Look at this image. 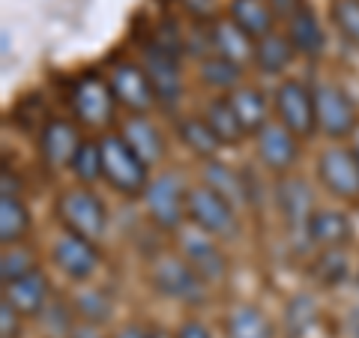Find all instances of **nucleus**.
<instances>
[{
	"mask_svg": "<svg viewBox=\"0 0 359 338\" xmlns=\"http://www.w3.org/2000/svg\"><path fill=\"white\" fill-rule=\"evenodd\" d=\"M204 120L210 123V129L216 132V138L222 141V147H237V144H243L245 138H249V132H245V126L240 123L237 111L231 108L228 96L212 99V102L204 108Z\"/></svg>",
	"mask_w": 359,
	"mask_h": 338,
	"instance_id": "26",
	"label": "nucleus"
},
{
	"mask_svg": "<svg viewBox=\"0 0 359 338\" xmlns=\"http://www.w3.org/2000/svg\"><path fill=\"white\" fill-rule=\"evenodd\" d=\"M144 210L156 228L177 234L189 222V189L183 177L174 171L156 174L144 191Z\"/></svg>",
	"mask_w": 359,
	"mask_h": 338,
	"instance_id": "3",
	"label": "nucleus"
},
{
	"mask_svg": "<svg viewBox=\"0 0 359 338\" xmlns=\"http://www.w3.org/2000/svg\"><path fill=\"white\" fill-rule=\"evenodd\" d=\"M69 105L78 123H84L87 129H105L114 120L117 111V96L111 90L108 78L96 72H84L75 78V84L69 90Z\"/></svg>",
	"mask_w": 359,
	"mask_h": 338,
	"instance_id": "5",
	"label": "nucleus"
},
{
	"mask_svg": "<svg viewBox=\"0 0 359 338\" xmlns=\"http://www.w3.org/2000/svg\"><path fill=\"white\" fill-rule=\"evenodd\" d=\"M150 285L162 297L183 302V306H201L207 299V281L201 278L183 255H159L150 269Z\"/></svg>",
	"mask_w": 359,
	"mask_h": 338,
	"instance_id": "4",
	"label": "nucleus"
},
{
	"mask_svg": "<svg viewBox=\"0 0 359 338\" xmlns=\"http://www.w3.org/2000/svg\"><path fill=\"white\" fill-rule=\"evenodd\" d=\"M297 51L290 45L287 33H269V36L255 42V66L266 75H282L290 63H294Z\"/></svg>",
	"mask_w": 359,
	"mask_h": 338,
	"instance_id": "27",
	"label": "nucleus"
},
{
	"mask_svg": "<svg viewBox=\"0 0 359 338\" xmlns=\"http://www.w3.org/2000/svg\"><path fill=\"white\" fill-rule=\"evenodd\" d=\"M81 132L72 120H45L39 129V156L48 168H69L78 147H81Z\"/></svg>",
	"mask_w": 359,
	"mask_h": 338,
	"instance_id": "15",
	"label": "nucleus"
},
{
	"mask_svg": "<svg viewBox=\"0 0 359 338\" xmlns=\"http://www.w3.org/2000/svg\"><path fill=\"white\" fill-rule=\"evenodd\" d=\"M51 261H54V266H57L66 278L90 281V278H93V273L99 269L102 255H99L96 243H90V240H84V236H75L69 231H63L57 240L51 243Z\"/></svg>",
	"mask_w": 359,
	"mask_h": 338,
	"instance_id": "12",
	"label": "nucleus"
},
{
	"mask_svg": "<svg viewBox=\"0 0 359 338\" xmlns=\"http://www.w3.org/2000/svg\"><path fill=\"white\" fill-rule=\"evenodd\" d=\"M353 150H356V159H359V135H356V141H353Z\"/></svg>",
	"mask_w": 359,
	"mask_h": 338,
	"instance_id": "46",
	"label": "nucleus"
},
{
	"mask_svg": "<svg viewBox=\"0 0 359 338\" xmlns=\"http://www.w3.org/2000/svg\"><path fill=\"white\" fill-rule=\"evenodd\" d=\"M144 72H147L150 84L156 90V99H159L162 108H174L183 96V72H180V58L171 51H165L162 45H147L144 48Z\"/></svg>",
	"mask_w": 359,
	"mask_h": 338,
	"instance_id": "14",
	"label": "nucleus"
},
{
	"mask_svg": "<svg viewBox=\"0 0 359 338\" xmlns=\"http://www.w3.org/2000/svg\"><path fill=\"white\" fill-rule=\"evenodd\" d=\"M318 180L332 198L359 204V159L353 147H327L318 156Z\"/></svg>",
	"mask_w": 359,
	"mask_h": 338,
	"instance_id": "9",
	"label": "nucleus"
},
{
	"mask_svg": "<svg viewBox=\"0 0 359 338\" xmlns=\"http://www.w3.org/2000/svg\"><path fill=\"white\" fill-rule=\"evenodd\" d=\"M285 323H287V335L290 338L306 335V330L314 323V299L306 297V294L290 299V306L285 311Z\"/></svg>",
	"mask_w": 359,
	"mask_h": 338,
	"instance_id": "36",
	"label": "nucleus"
},
{
	"mask_svg": "<svg viewBox=\"0 0 359 338\" xmlns=\"http://www.w3.org/2000/svg\"><path fill=\"white\" fill-rule=\"evenodd\" d=\"M255 150L266 171L285 177L299 159V138L290 129H285L282 123L269 120L264 129L255 132Z\"/></svg>",
	"mask_w": 359,
	"mask_h": 338,
	"instance_id": "13",
	"label": "nucleus"
},
{
	"mask_svg": "<svg viewBox=\"0 0 359 338\" xmlns=\"http://www.w3.org/2000/svg\"><path fill=\"white\" fill-rule=\"evenodd\" d=\"M69 338H102L99 335V326H90V323H78L75 326V332Z\"/></svg>",
	"mask_w": 359,
	"mask_h": 338,
	"instance_id": "43",
	"label": "nucleus"
},
{
	"mask_svg": "<svg viewBox=\"0 0 359 338\" xmlns=\"http://www.w3.org/2000/svg\"><path fill=\"white\" fill-rule=\"evenodd\" d=\"M183 4V9L189 15H192L195 21H204V18H212V13H216V0H180Z\"/></svg>",
	"mask_w": 359,
	"mask_h": 338,
	"instance_id": "39",
	"label": "nucleus"
},
{
	"mask_svg": "<svg viewBox=\"0 0 359 338\" xmlns=\"http://www.w3.org/2000/svg\"><path fill=\"white\" fill-rule=\"evenodd\" d=\"M276 204L282 210V216L290 228H302V231H306L311 212L318 210L314 207L311 186L302 177H282L278 180L276 183Z\"/></svg>",
	"mask_w": 359,
	"mask_h": 338,
	"instance_id": "17",
	"label": "nucleus"
},
{
	"mask_svg": "<svg viewBox=\"0 0 359 338\" xmlns=\"http://www.w3.org/2000/svg\"><path fill=\"white\" fill-rule=\"evenodd\" d=\"M210 39H212V54L228 58L231 63L245 66V63L255 60V39L245 36L231 18L216 21V25L210 27Z\"/></svg>",
	"mask_w": 359,
	"mask_h": 338,
	"instance_id": "21",
	"label": "nucleus"
},
{
	"mask_svg": "<svg viewBox=\"0 0 359 338\" xmlns=\"http://www.w3.org/2000/svg\"><path fill=\"white\" fill-rule=\"evenodd\" d=\"M276 18H290L302 6V0H266Z\"/></svg>",
	"mask_w": 359,
	"mask_h": 338,
	"instance_id": "41",
	"label": "nucleus"
},
{
	"mask_svg": "<svg viewBox=\"0 0 359 338\" xmlns=\"http://www.w3.org/2000/svg\"><path fill=\"white\" fill-rule=\"evenodd\" d=\"M228 15L233 25H237L245 36H252L255 42L276 30V15L266 0H231Z\"/></svg>",
	"mask_w": 359,
	"mask_h": 338,
	"instance_id": "23",
	"label": "nucleus"
},
{
	"mask_svg": "<svg viewBox=\"0 0 359 338\" xmlns=\"http://www.w3.org/2000/svg\"><path fill=\"white\" fill-rule=\"evenodd\" d=\"M330 15L341 36L359 48V0H332Z\"/></svg>",
	"mask_w": 359,
	"mask_h": 338,
	"instance_id": "35",
	"label": "nucleus"
},
{
	"mask_svg": "<svg viewBox=\"0 0 359 338\" xmlns=\"http://www.w3.org/2000/svg\"><path fill=\"white\" fill-rule=\"evenodd\" d=\"M351 330H353V335L359 338V309L353 311V320H351Z\"/></svg>",
	"mask_w": 359,
	"mask_h": 338,
	"instance_id": "44",
	"label": "nucleus"
},
{
	"mask_svg": "<svg viewBox=\"0 0 359 338\" xmlns=\"http://www.w3.org/2000/svg\"><path fill=\"white\" fill-rule=\"evenodd\" d=\"M108 84L117 96V105H123L132 117H147L150 111L159 105L156 99V90L150 84L144 66L132 63V60H117L108 69Z\"/></svg>",
	"mask_w": 359,
	"mask_h": 338,
	"instance_id": "10",
	"label": "nucleus"
},
{
	"mask_svg": "<svg viewBox=\"0 0 359 338\" xmlns=\"http://www.w3.org/2000/svg\"><path fill=\"white\" fill-rule=\"evenodd\" d=\"M60 224L75 236H84L90 243H99L108 231V207L105 201L96 195L93 189L78 186V189H63L54 204Z\"/></svg>",
	"mask_w": 359,
	"mask_h": 338,
	"instance_id": "2",
	"label": "nucleus"
},
{
	"mask_svg": "<svg viewBox=\"0 0 359 338\" xmlns=\"http://www.w3.org/2000/svg\"><path fill=\"white\" fill-rule=\"evenodd\" d=\"M33 228L30 210L18 195H0V243L6 245H18Z\"/></svg>",
	"mask_w": 359,
	"mask_h": 338,
	"instance_id": "28",
	"label": "nucleus"
},
{
	"mask_svg": "<svg viewBox=\"0 0 359 338\" xmlns=\"http://www.w3.org/2000/svg\"><path fill=\"white\" fill-rule=\"evenodd\" d=\"M18 332H21V314L4 297V302H0V338H18Z\"/></svg>",
	"mask_w": 359,
	"mask_h": 338,
	"instance_id": "38",
	"label": "nucleus"
},
{
	"mask_svg": "<svg viewBox=\"0 0 359 338\" xmlns=\"http://www.w3.org/2000/svg\"><path fill=\"white\" fill-rule=\"evenodd\" d=\"M306 236L309 243H314L318 249H344L347 240L353 236V222L347 212L341 210H330V207H318L311 212V219L306 224Z\"/></svg>",
	"mask_w": 359,
	"mask_h": 338,
	"instance_id": "16",
	"label": "nucleus"
},
{
	"mask_svg": "<svg viewBox=\"0 0 359 338\" xmlns=\"http://www.w3.org/2000/svg\"><path fill=\"white\" fill-rule=\"evenodd\" d=\"M228 338H273L266 314L255 306H237L228 314Z\"/></svg>",
	"mask_w": 359,
	"mask_h": 338,
	"instance_id": "31",
	"label": "nucleus"
},
{
	"mask_svg": "<svg viewBox=\"0 0 359 338\" xmlns=\"http://www.w3.org/2000/svg\"><path fill=\"white\" fill-rule=\"evenodd\" d=\"M120 135L147 165H159L165 159V153H168L165 135L156 129V123H150L147 117H132L129 114V120L120 126Z\"/></svg>",
	"mask_w": 359,
	"mask_h": 338,
	"instance_id": "20",
	"label": "nucleus"
},
{
	"mask_svg": "<svg viewBox=\"0 0 359 338\" xmlns=\"http://www.w3.org/2000/svg\"><path fill=\"white\" fill-rule=\"evenodd\" d=\"M314 114H318V132H323L332 141H341L356 132V105L351 93L335 81H314Z\"/></svg>",
	"mask_w": 359,
	"mask_h": 338,
	"instance_id": "7",
	"label": "nucleus"
},
{
	"mask_svg": "<svg viewBox=\"0 0 359 338\" xmlns=\"http://www.w3.org/2000/svg\"><path fill=\"white\" fill-rule=\"evenodd\" d=\"M201 72V84H207L212 90H237L243 84V66L231 63L228 58H219V54H207L198 66Z\"/></svg>",
	"mask_w": 359,
	"mask_h": 338,
	"instance_id": "30",
	"label": "nucleus"
},
{
	"mask_svg": "<svg viewBox=\"0 0 359 338\" xmlns=\"http://www.w3.org/2000/svg\"><path fill=\"white\" fill-rule=\"evenodd\" d=\"M102 147V180L123 198H144L150 186V165L135 153L120 132H111L99 138Z\"/></svg>",
	"mask_w": 359,
	"mask_h": 338,
	"instance_id": "1",
	"label": "nucleus"
},
{
	"mask_svg": "<svg viewBox=\"0 0 359 338\" xmlns=\"http://www.w3.org/2000/svg\"><path fill=\"white\" fill-rule=\"evenodd\" d=\"M36 266V255L25 245H6L4 257H0V276H4V285H13V281L30 276Z\"/></svg>",
	"mask_w": 359,
	"mask_h": 338,
	"instance_id": "34",
	"label": "nucleus"
},
{
	"mask_svg": "<svg viewBox=\"0 0 359 338\" xmlns=\"http://www.w3.org/2000/svg\"><path fill=\"white\" fill-rule=\"evenodd\" d=\"M72 311L81 318V323L102 326L111 320V314H114V302H111V297L102 288H81L72 299Z\"/></svg>",
	"mask_w": 359,
	"mask_h": 338,
	"instance_id": "29",
	"label": "nucleus"
},
{
	"mask_svg": "<svg viewBox=\"0 0 359 338\" xmlns=\"http://www.w3.org/2000/svg\"><path fill=\"white\" fill-rule=\"evenodd\" d=\"M4 297L18 309L21 318H39L45 311V306L51 302V285H48V278H45L42 269H33L30 276L6 285Z\"/></svg>",
	"mask_w": 359,
	"mask_h": 338,
	"instance_id": "18",
	"label": "nucleus"
},
{
	"mask_svg": "<svg viewBox=\"0 0 359 338\" xmlns=\"http://www.w3.org/2000/svg\"><path fill=\"white\" fill-rule=\"evenodd\" d=\"M287 39L290 45H294V51L302 54V58H318V54H323V45H327V33H323V25L318 13L302 4L294 15L287 18Z\"/></svg>",
	"mask_w": 359,
	"mask_h": 338,
	"instance_id": "19",
	"label": "nucleus"
},
{
	"mask_svg": "<svg viewBox=\"0 0 359 338\" xmlns=\"http://www.w3.org/2000/svg\"><path fill=\"white\" fill-rule=\"evenodd\" d=\"M153 338H177V335H168L165 330H153Z\"/></svg>",
	"mask_w": 359,
	"mask_h": 338,
	"instance_id": "45",
	"label": "nucleus"
},
{
	"mask_svg": "<svg viewBox=\"0 0 359 338\" xmlns=\"http://www.w3.org/2000/svg\"><path fill=\"white\" fill-rule=\"evenodd\" d=\"M177 135H180V141H183V147L189 153H195L201 162L216 159L219 150H222V141L216 138V132L210 129L204 114L201 117H180L177 120Z\"/></svg>",
	"mask_w": 359,
	"mask_h": 338,
	"instance_id": "24",
	"label": "nucleus"
},
{
	"mask_svg": "<svg viewBox=\"0 0 359 338\" xmlns=\"http://www.w3.org/2000/svg\"><path fill=\"white\" fill-rule=\"evenodd\" d=\"M174 335H177V338H212V332H210L201 320H195V318H189V320L180 323V330H177Z\"/></svg>",
	"mask_w": 359,
	"mask_h": 338,
	"instance_id": "40",
	"label": "nucleus"
},
{
	"mask_svg": "<svg viewBox=\"0 0 359 338\" xmlns=\"http://www.w3.org/2000/svg\"><path fill=\"white\" fill-rule=\"evenodd\" d=\"M72 314H75V311H72L69 306H63V302H48L39 318H42L45 330H48L51 338H69V335L75 332Z\"/></svg>",
	"mask_w": 359,
	"mask_h": 338,
	"instance_id": "37",
	"label": "nucleus"
},
{
	"mask_svg": "<svg viewBox=\"0 0 359 338\" xmlns=\"http://www.w3.org/2000/svg\"><path fill=\"white\" fill-rule=\"evenodd\" d=\"M212 240L216 236L198 231L195 224H183L177 231V255H183L204 281H224V276H228V257L219 249V243Z\"/></svg>",
	"mask_w": 359,
	"mask_h": 338,
	"instance_id": "11",
	"label": "nucleus"
},
{
	"mask_svg": "<svg viewBox=\"0 0 359 338\" xmlns=\"http://www.w3.org/2000/svg\"><path fill=\"white\" fill-rule=\"evenodd\" d=\"M311 276L323 288H339L341 281L351 278V257L344 255V249H323L311 264Z\"/></svg>",
	"mask_w": 359,
	"mask_h": 338,
	"instance_id": "32",
	"label": "nucleus"
},
{
	"mask_svg": "<svg viewBox=\"0 0 359 338\" xmlns=\"http://www.w3.org/2000/svg\"><path fill=\"white\" fill-rule=\"evenodd\" d=\"M69 171L78 180V186H93L102 180V147H99V141H90V138L81 141Z\"/></svg>",
	"mask_w": 359,
	"mask_h": 338,
	"instance_id": "33",
	"label": "nucleus"
},
{
	"mask_svg": "<svg viewBox=\"0 0 359 338\" xmlns=\"http://www.w3.org/2000/svg\"><path fill=\"white\" fill-rule=\"evenodd\" d=\"M201 180H204V186H210L212 191H219L224 201H231L233 207L249 204V183H245L243 171H233L231 165L210 159L201 165Z\"/></svg>",
	"mask_w": 359,
	"mask_h": 338,
	"instance_id": "22",
	"label": "nucleus"
},
{
	"mask_svg": "<svg viewBox=\"0 0 359 338\" xmlns=\"http://www.w3.org/2000/svg\"><path fill=\"white\" fill-rule=\"evenodd\" d=\"M228 102L231 108L237 111V117L240 123L245 126V132L255 135L257 129H264L266 126V114H269V102H266V96H264V90H257L252 84H240L237 90H231L228 93Z\"/></svg>",
	"mask_w": 359,
	"mask_h": 338,
	"instance_id": "25",
	"label": "nucleus"
},
{
	"mask_svg": "<svg viewBox=\"0 0 359 338\" xmlns=\"http://www.w3.org/2000/svg\"><path fill=\"white\" fill-rule=\"evenodd\" d=\"M114 338H153V332H147L138 323H129V326H123V330H117Z\"/></svg>",
	"mask_w": 359,
	"mask_h": 338,
	"instance_id": "42",
	"label": "nucleus"
},
{
	"mask_svg": "<svg viewBox=\"0 0 359 338\" xmlns=\"http://www.w3.org/2000/svg\"><path fill=\"white\" fill-rule=\"evenodd\" d=\"M189 224H195L198 231L216 236V240H233L240 234L237 207L204 183L189 189Z\"/></svg>",
	"mask_w": 359,
	"mask_h": 338,
	"instance_id": "6",
	"label": "nucleus"
},
{
	"mask_svg": "<svg viewBox=\"0 0 359 338\" xmlns=\"http://www.w3.org/2000/svg\"><path fill=\"white\" fill-rule=\"evenodd\" d=\"M273 105L278 123L290 129L299 141L311 138L318 132V114H314V93L309 84L297 81V78H285L273 93Z\"/></svg>",
	"mask_w": 359,
	"mask_h": 338,
	"instance_id": "8",
	"label": "nucleus"
}]
</instances>
